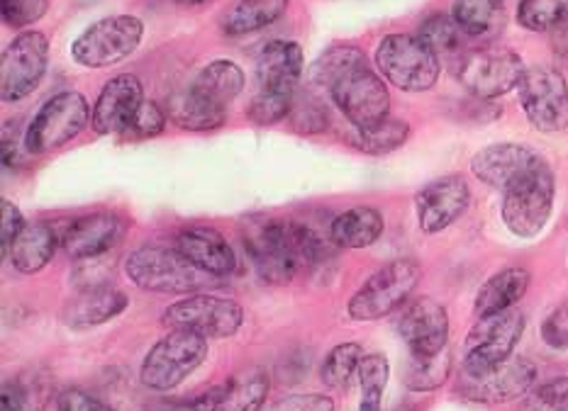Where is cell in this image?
Wrapping results in <instances>:
<instances>
[{
	"label": "cell",
	"instance_id": "cell-41",
	"mask_svg": "<svg viewBox=\"0 0 568 411\" xmlns=\"http://www.w3.org/2000/svg\"><path fill=\"white\" fill-rule=\"evenodd\" d=\"M517 411H568V378H554L532 388Z\"/></svg>",
	"mask_w": 568,
	"mask_h": 411
},
{
	"label": "cell",
	"instance_id": "cell-18",
	"mask_svg": "<svg viewBox=\"0 0 568 411\" xmlns=\"http://www.w3.org/2000/svg\"><path fill=\"white\" fill-rule=\"evenodd\" d=\"M468 205H471V188L464 176H442L432 181L415 195L419 229L425 234H439L452 227Z\"/></svg>",
	"mask_w": 568,
	"mask_h": 411
},
{
	"label": "cell",
	"instance_id": "cell-25",
	"mask_svg": "<svg viewBox=\"0 0 568 411\" xmlns=\"http://www.w3.org/2000/svg\"><path fill=\"white\" fill-rule=\"evenodd\" d=\"M169 115L181 130L210 132L225 124L227 107L210 101V97L197 93L191 85L189 91H181L169 97Z\"/></svg>",
	"mask_w": 568,
	"mask_h": 411
},
{
	"label": "cell",
	"instance_id": "cell-8",
	"mask_svg": "<svg viewBox=\"0 0 568 411\" xmlns=\"http://www.w3.org/2000/svg\"><path fill=\"white\" fill-rule=\"evenodd\" d=\"M144 37V22L134 16H113L93 22L71 44V56L85 69L115 66L130 59Z\"/></svg>",
	"mask_w": 568,
	"mask_h": 411
},
{
	"label": "cell",
	"instance_id": "cell-10",
	"mask_svg": "<svg viewBox=\"0 0 568 411\" xmlns=\"http://www.w3.org/2000/svg\"><path fill=\"white\" fill-rule=\"evenodd\" d=\"M523 333L525 315L515 307L500 311V315L478 319V323L468 331L464 341V372H468V376H480V372L510 360Z\"/></svg>",
	"mask_w": 568,
	"mask_h": 411
},
{
	"label": "cell",
	"instance_id": "cell-50",
	"mask_svg": "<svg viewBox=\"0 0 568 411\" xmlns=\"http://www.w3.org/2000/svg\"><path fill=\"white\" fill-rule=\"evenodd\" d=\"M18 161V136H12V124L3 130V166H16Z\"/></svg>",
	"mask_w": 568,
	"mask_h": 411
},
{
	"label": "cell",
	"instance_id": "cell-24",
	"mask_svg": "<svg viewBox=\"0 0 568 411\" xmlns=\"http://www.w3.org/2000/svg\"><path fill=\"white\" fill-rule=\"evenodd\" d=\"M529 282H532V276L529 270L523 266H510L498 270L496 276H490L476 295L474 311L478 319L500 315V311L513 309L517 302L523 300L529 290Z\"/></svg>",
	"mask_w": 568,
	"mask_h": 411
},
{
	"label": "cell",
	"instance_id": "cell-32",
	"mask_svg": "<svg viewBox=\"0 0 568 411\" xmlns=\"http://www.w3.org/2000/svg\"><path fill=\"white\" fill-rule=\"evenodd\" d=\"M407 136H410V124L386 117L378 124H372V127H354L349 134V142L364 154L383 156L403 146L407 142Z\"/></svg>",
	"mask_w": 568,
	"mask_h": 411
},
{
	"label": "cell",
	"instance_id": "cell-43",
	"mask_svg": "<svg viewBox=\"0 0 568 411\" xmlns=\"http://www.w3.org/2000/svg\"><path fill=\"white\" fill-rule=\"evenodd\" d=\"M166 127L164 110L152 101H144L138 120H134L132 130L128 132V140H150V136L162 134Z\"/></svg>",
	"mask_w": 568,
	"mask_h": 411
},
{
	"label": "cell",
	"instance_id": "cell-2",
	"mask_svg": "<svg viewBox=\"0 0 568 411\" xmlns=\"http://www.w3.org/2000/svg\"><path fill=\"white\" fill-rule=\"evenodd\" d=\"M128 278L146 292L191 295L203 290L215 276L193 266L176 246L144 244L125 258Z\"/></svg>",
	"mask_w": 568,
	"mask_h": 411
},
{
	"label": "cell",
	"instance_id": "cell-19",
	"mask_svg": "<svg viewBox=\"0 0 568 411\" xmlns=\"http://www.w3.org/2000/svg\"><path fill=\"white\" fill-rule=\"evenodd\" d=\"M539 161H545V156L537 148L527 144L503 142L484 146L480 152H476L471 158V173L480 183L488 185V188L505 191L517 178H523L527 171H532Z\"/></svg>",
	"mask_w": 568,
	"mask_h": 411
},
{
	"label": "cell",
	"instance_id": "cell-45",
	"mask_svg": "<svg viewBox=\"0 0 568 411\" xmlns=\"http://www.w3.org/2000/svg\"><path fill=\"white\" fill-rule=\"evenodd\" d=\"M541 339H545L549 348L568 351V300L554 309L545 323H541Z\"/></svg>",
	"mask_w": 568,
	"mask_h": 411
},
{
	"label": "cell",
	"instance_id": "cell-30",
	"mask_svg": "<svg viewBox=\"0 0 568 411\" xmlns=\"http://www.w3.org/2000/svg\"><path fill=\"white\" fill-rule=\"evenodd\" d=\"M288 8V0H234L222 18V30L232 37L250 34L274 24Z\"/></svg>",
	"mask_w": 568,
	"mask_h": 411
},
{
	"label": "cell",
	"instance_id": "cell-11",
	"mask_svg": "<svg viewBox=\"0 0 568 411\" xmlns=\"http://www.w3.org/2000/svg\"><path fill=\"white\" fill-rule=\"evenodd\" d=\"M517 93L535 130L545 134H561L568 130V83L561 71L549 66L527 69Z\"/></svg>",
	"mask_w": 568,
	"mask_h": 411
},
{
	"label": "cell",
	"instance_id": "cell-42",
	"mask_svg": "<svg viewBox=\"0 0 568 411\" xmlns=\"http://www.w3.org/2000/svg\"><path fill=\"white\" fill-rule=\"evenodd\" d=\"M49 8V0H0V16L12 30L30 28Z\"/></svg>",
	"mask_w": 568,
	"mask_h": 411
},
{
	"label": "cell",
	"instance_id": "cell-21",
	"mask_svg": "<svg viewBox=\"0 0 568 411\" xmlns=\"http://www.w3.org/2000/svg\"><path fill=\"white\" fill-rule=\"evenodd\" d=\"M174 246L193 266L215 278H225L237 268V256H234L230 242L213 227H203V224L183 227L176 234Z\"/></svg>",
	"mask_w": 568,
	"mask_h": 411
},
{
	"label": "cell",
	"instance_id": "cell-20",
	"mask_svg": "<svg viewBox=\"0 0 568 411\" xmlns=\"http://www.w3.org/2000/svg\"><path fill=\"white\" fill-rule=\"evenodd\" d=\"M125 219L113 215V212H93V215L73 222L61 244H64V251L77 260L101 258L125 239Z\"/></svg>",
	"mask_w": 568,
	"mask_h": 411
},
{
	"label": "cell",
	"instance_id": "cell-16",
	"mask_svg": "<svg viewBox=\"0 0 568 411\" xmlns=\"http://www.w3.org/2000/svg\"><path fill=\"white\" fill-rule=\"evenodd\" d=\"M398 333L415 358H432L447 351L449 315L437 300L419 297L407 305L398 317Z\"/></svg>",
	"mask_w": 568,
	"mask_h": 411
},
{
	"label": "cell",
	"instance_id": "cell-17",
	"mask_svg": "<svg viewBox=\"0 0 568 411\" xmlns=\"http://www.w3.org/2000/svg\"><path fill=\"white\" fill-rule=\"evenodd\" d=\"M144 105V89L138 76L122 73V76L110 79L91 112L93 130L101 136L122 134L128 136L134 120Z\"/></svg>",
	"mask_w": 568,
	"mask_h": 411
},
{
	"label": "cell",
	"instance_id": "cell-52",
	"mask_svg": "<svg viewBox=\"0 0 568 411\" xmlns=\"http://www.w3.org/2000/svg\"><path fill=\"white\" fill-rule=\"evenodd\" d=\"M564 24L568 28V0H566V18H564Z\"/></svg>",
	"mask_w": 568,
	"mask_h": 411
},
{
	"label": "cell",
	"instance_id": "cell-15",
	"mask_svg": "<svg viewBox=\"0 0 568 411\" xmlns=\"http://www.w3.org/2000/svg\"><path fill=\"white\" fill-rule=\"evenodd\" d=\"M537 382V366L529 358L513 356L505 363L490 368L480 376L464 372L459 382V392L468 402L476 404H503L520 400Z\"/></svg>",
	"mask_w": 568,
	"mask_h": 411
},
{
	"label": "cell",
	"instance_id": "cell-22",
	"mask_svg": "<svg viewBox=\"0 0 568 411\" xmlns=\"http://www.w3.org/2000/svg\"><path fill=\"white\" fill-rule=\"evenodd\" d=\"M303 76V49L288 42L276 40L264 47L256 61V79L262 91L295 95Z\"/></svg>",
	"mask_w": 568,
	"mask_h": 411
},
{
	"label": "cell",
	"instance_id": "cell-48",
	"mask_svg": "<svg viewBox=\"0 0 568 411\" xmlns=\"http://www.w3.org/2000/svg\"><path fill=\"white\" fill-rule=\"evenodd\" d=\"M0 209H3V227H0V251H3V256H8L10 246L16 244L20 232L28 227V224H24L22 212L10 201L0 203Z\"/></svg>",
	"mask_w": 568,
	"mask_h": 411
},
{
	"label": "cell",
	"instance_id": "cell-46",
	"mask_svg": "<svg viewBox=\"0 0 568 411\" xmlns=\"http://www.w3.org/2000/svg\"><path fill=\"white\" fill-rule=\"evenodd\" d=\"M57 409L59 411H115L108 402L98 400L91 392L81 388H69L57 397Z\"/></svg>",
	"mask_w": 568,
	"mask_h": 411
},
{
	"label": "cell",
	"instance_id": "cell-27",
	"mask_svg": "<svg viewBox=\"0 0 568 411\" xmlns=\"http://www.w3.org/2000/svg\"><path fill=\"white\" fill-rule=\"evenodd\" d=\"M452 16L466 37L496 40L508 22L503 0H454Z\"/></svg>",
	"mask_w": 568,
	"mask_h": 411
},
{
	"label": "cell",
	"instance_id": "cell-9",
	"mask_svg": "<svg viewBox=\"0 0 568 411\" xmlns=\"http://www.w3.org/2000/svg\"><path fill=\"white\" fill-rule=\"evenodd\" d=\"M423 278V268L415 260L398 258L378 268L349 300V317L354 321H376L407 302Z\"/></svg>",
	"mask_w": 568,
	"mask_h": 411
},
{
	"label": "cell",
	"instance_id": "cell-12",
	"mask_svg": "<svg viewBox=\"0 0 568 411\" xmlns=\"http://www.w3.org/2000/svg\"><path fill=\"white\" fill-rule=\"evenodd\" d=\"M327 93L342 115L352 122V127H372L388 117L390 93L386 81L368 66V61L344 73Z\"/></svg>",
	"mask_w": 568,
	"mask_h": 411
},
{
	"label": "cell",
	"instance_id": "cell-38",
	"mask_svg": "<svg viewBox=\"0 0 568 411\" xmlns=\"http://www.w3.org/2000/svg\"><path fill=\"white\" fill-rule=\"evenodd\" d=\"M390 378V366L386 356L368 353L362 358L359 366V384H362V407L359 411H381L383 392Z\"/></svg>",
	"mask_w": 568,
	"mask_h": 411
},
{
	"label": "cell",
	"instance_id": "cell-29",
	"mask_svg": "<svg viewBox=\"0 0 568 411\" xmlns=\"http://www.w3.org/2000/svg\"><path fill=\"white\" fill-rule=\"evenodd\" d=\"M271 392V380L264 368L244 370L220 392L215 411H262Z\"/></svg>",
	"mask_w": 568,
	"mask_h": 411
},
{
	"label": "cell",
	"instance_id": "cell-1",
	"mask_svg": "<svg viewBox=\"0 0 568 411\" xmlns=\"http://www.w3.org/2000/svg\"><path fill=\"white\" fill-rule=\"evenodd\" d=\"M242 242L258 278L286 285L303 270H315L332 258V246L301 222L254 217L244 224Z\"/></svg>",
	"mask_w": 568,
	"mask_h": 411
},
{
	"label": "cell",
	"instance_id": "cell-3",
	"mask_svg": "<svg viewBox=\"0 0 568 411\" xmlns=\"http://www.w3.org/2000/svg\"><path fill=\"white\" fill-rule=\"evenodd\" d=\"M554 197H557V181H554V171L545 158L523 178H517L510 188L503 191L500 217L505 227L520 239H532L547 227Z\"/></svg>",
	"mask_w": 568,
	"mask_h": 411
},
{
	"label": "cell",
	"instance_id": "cell-39",
	"mask_svg": "<svg viewBox=\"0 0 568 411\" xmlns=\"http://www.w3.org/2000/svg\"><path fill=\"white\" fill-rule=\"evenodd\" d=\"M566 3L564 0H520L517 6V22L529 32H551L564 24Z\"/></svg>",
	"mask_w": 568,
	"mask_h": 411
},
{
	"label": "cell",
	"instance_id": "cell-33",
	"mask_svg": "<svg viewBox=\"0 0 568 411\" xmlns=\"http://www.w3.org/2000/svg\"><path fill=\"white\" fill-rule=\"evenodd\" d=\"M364 61H368V59L359 47L337 44V47L327 49V52L315 61L311 69V79L315 85H320V89L329 91L332 85H335L344 76V73L352 71L354 66L364 64Z\"/></svg>",
	"mask_w": 568,
	"mask_h": 411
},
{
	"label": "cell",
	"instance_id": "cell-35",
	"mask_svg": "<svg viewBox=\"0 0 568 411\" xmlns=\"http://www.w3.org/2000/svg\"><path fill=\"white\" fill-rule=\"evenodd\" d=\"M47 400L49 382L44 380H6L0 390V411H42Z\"/></svg>",
	"mask_w": 568,
	"mask_h": 411
},
{
	"label": "cell",
	"instance_id": "cell-51",
	"mask_svg": "<svg viewBox=\"0 0 568 411\" xmlns=\"http://www.w3.org/2000/svg\"><path fill=\"white\" fill-rule=\"evenodd\" d=\"M174 3H179V6H203V3H207V0H174Z\"/></svg>",
	"mask_w": 568,
	"mask_h": 411
},
{
	"label": "cell",
	"instance_id": "cell-23",
	"mask_svg": "<svg viewBox=\"0 0 568 411\" xmlns=\"http://www.w3.org/2000/svg\"><path fill=\"white\" fill-rule=\"evenodd\" d=\"M128 305L130 300L125 292L113 288V285H103V288L81 290L79 297H73L64 307L61 319H64V323L71 329H91L115 319L128 309Z\"/></svg>",
	"mask_w": 568,
	"mask_h": 411
},
{
	"label": "cell",
	"instance_id": "cell-36",
	"mask_svg": "<svg viewBox=\"0 0 568 411\" xmlns=\"http://www.w3.org/2000/svg\"><path fill=\"white\" fill-rule=\"evenodd\" d=\"M449 372L452 358L447 351L432 358L410 356V363L405 368V384L415 392H432L449 380Z\"/></svg>",
	"mask_w": 568,
	"mask_h": 411
},
{
	"label": "cell",
	"instance_id": "cell-6",
	"mask_svg": "<svg viewBox=\"0 0 568 411\" xmlns=\"http://www.w3.org/2000/svg\"><path fill=\"white\" fill-rule=\"evenodd\" d=\"M525 71L520 54H515L513 49L480 47L464 54L454 73L468 95L480 97V101H496L520 85Z\"/></svg>",
	"mask_w": 568,
	"mask_h": 411
},
{
	"label": "cell",
	"instance_id": "cell-5",
	"mask_svg": "<svg viewBox=\"0 0 568 411\" xmlns=\"http://www.w3.org/2000/svg\"><path fill=\"white\" fill-rule=\"evenodd\" d=\"M207 339L201 333L171 329L162 341L152 346V351L144 356L140 368V380L144 388L156 392H169L191 378L193 372L205 363L207 358Z\"/></svg>",
	"mask_w": 568,
	"mask_h": 411
},
{
	"label": "cell",
	"instance_id": "cell-13",
	"mask_svg": "<svg viewBox=\"0 0 568 411\" xmlns=\"http://www.w3.org/2000/svg\"><path fill=\"white\" fill-rule=\"evenodd\" d=\"M49 61L44 32L28 30L12 40L0 59V95L6 103H20L42 83Z\"/></svg>",
	"mask_w": 568,
	"mask_h": 411
},
{
	"label": "cell",
	"instance_id": "cell-28",
	"mask_svg": "<svg viewBox=\"0 0 568 411\" xmlns=\"http://www.w3.org/2000/svg\"><path fill=\"white\" fill-rule=\"evenodd\" d=\"M381 234H383L381 209L359 205L342 212V215L332 222L329 242H335V246L339 248H366V246H374Z\"/></svg>",
	"mask_w": 568,
	"mask_h": 411
},
{
	"label": "cell",
	"instance_id": "cell-4",
	"mask_svg": "<svg viewBox=\"0 0 568 411\" xmlns=\"http://www.w3.org/2000/svg\"><path fill=\"white\" fill-rule=\"evenodd\" d=\"M381 76L405 93L429 91L439 79V56L419 34H388L376 47Z\"/></svg>",
	"mask_w": 568,
	"mask_h": 411
},
{
	"label": "cell",
	"instance_id": "cell-34",
	"mask_svg": "<svg viewBox=\"0 0 568 411\" xmlns=\"http://www.w3.org/2000/svg\"><path fill=\"white\" fill-rule=\"evenodd\" d=\"M364 358V348L356 341L347 343H337L332 351L327 353L323 370H320V378L327 384L329 390H347L349 382L354 378V372H359Z\"/></svg>",
	"mask_w": 568,
	"mask_h": 411
},
{
	"label": "cell",
	"instance_id": "cell-40",
	"mask_svg": "<svg viewBox=\"0 0 568 411\" xmlns=\"http://www.w3.org/2000/svg\"><path fill=\"white\" fill-rule=\"evenodd\" d=\"M293 97L295 95L262 91L252 101L250 110H246V117L258 124V127H271V124H278L281 120H286L291 115L295 105Z\"/></svg>",
	"mask_w": 568,
	"mask_h": 411
},
{
	"label": "cell",
	"instance_id": "cell-26",
	"mask_svg": "<svg viewBox=\"0 0 568 411\" xmlns=\"http://www.w3.org/2000/svg\"><path fill=\"white\" fill-rule=\"evenodd\" d=\"M57 244V232L49 227V224H28V227L20 232L16 244L10 246V264L18 273L32 276V273H40L49 260H52Z\"/></svg>",
	"mask_w": 568,
	"mask_h": 411
},
{
	"label": "cell",
	"instance_id": "cell-44",
	"mask_svg": "<svg viewBox=\"0 0 568 411\" xmlns=\"http://www.w3.org/2000/svg\"><path fill=\"white\" fill-rule=\"evenodd\" d=\"M222 388L210 390L201 397H189V400H154L144 407V411H215Z\"/></svg>",
	"mask_w": 568,
	"mask_h": 411
},
{
	"label": "cell",
	"instance_id": "cell-49",
	"mask_svg": "<svg viewBox=\"0 0 568 411\" xmlns=\"http://www.w3.org/2000/svg\"><path fill=\"white\" fill-rule=\"evenodd\" d=\"M274 411H335V400L327 394H293L281 400Z\"/></svg>",
	"mask_w": 568,
	"mask_h": 411
},
{
	"label": "cell",
	"instance_id": "cell-47",
	"mask_svg": "<svg viewBox=\"0 0 568 411\" xmlns=\"http://www.w3.org/2000/svg\"><path fill=\"white\" fill-rule=\"evenodd\" d=\"M291 115H293L295 127L303 132H323L329 124V117L325 115V110L317 103H313L311 97H307V101L295 103Z\"/></svg>",
	"mask_w": 568,
	"mask_h": 411
},
{
	"label": "cell",
	"instance_id": "cell-37",
	"mask_svg": "<svg viewBox=\"0 0 568 411\" xmlns=\"http://www.w3.org/2000/svg\"><path fill=\"white\" fill-rule=\"evenodd\" d=\"M417 34L423 37L425 44L435 49L437 56L459 52L466 37L459 24H456L452 12H432V16L425 18L423 24H419Z\"/></svg>",
	"mask_w": 568,
	"mask_h": 411
},
{
	"label": "cell",
	"instance_id": "cell-14",
	"mask_svg": "<svg viewBox=\"0 0 568 411\" xmlns=\"http://www.w3.org/2000/svg\"><path fill=\"white\" fill-rule=\"evenodd\" d=\"M242 321L244 309L234 300L217 295H191L186 300L171 305L162 315V323L169 329L201 333L207 341L234 336Z\"/></svg>",
	"mask_w": 568,
	"mask_h": 411
},
{
	"label": "cell",
	"instance_id": "cell-7",
	"mask_svg": "<svg viewBox=\"0 0 568 411\" xmlns=\"http://www.w3.org/2000/svg\"><path fill=\"white\" fill-rule=\"evenodd\" d=\"M91 112L93 110L85 103V97L77 91L57 93L54 97H49L30 120L28 130H24L22 144L28 148V154L40 156L77 140L85 130V124H89Z\"/></svg>",
	"mask_w": 568,
	"mask_h": 411
},
{
	"label": "cell",
	"instance_id": "cell-31",
	"mask_svg": "<svg viewBox=\"0 0 568 411\" xmlns=\"http://www.w3.org/2000/svg\"><path fill=\"white\" fill-rule=\"evenodd\" d=\"M191 85L210 101L227 107L244 91V71L234 61L220 59L197 73Z\"/></svg>",
	"mask_w": 568,
	"mask_h": 411
}]
</instances>
